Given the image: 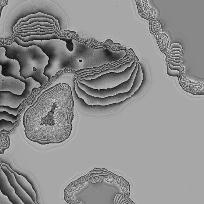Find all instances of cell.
Returning <instances> with one entry per match:
<instances>
[{
  "mask_svg": "<svg viewBox=\"0 0 204 204\" xmlns=\"http://www.w3.org/2000/svg\"><path fill=\"white\" fill-rule=\"evenodd\" d=\"M22 104H21L16 108H11L9 106L1 105V106H0V112H6L10 115H12L16 116L18 115L19 109Z\"/></svg>",
  "mask_w": 204,
  "mask_h": 204,
  "instance_id": "4fadbf2b",
  "label": "cell"
},
{
  "mask_svg": "<svg viewBox=\"0 0 204 204\" xmlns=\"http://www.w3.org/2000/svg\"><path fill=\"white\" fill-rule=\"evenodd\" d=\"M167 61V63H168V67H169L170 69L171 70H174V71H178L179 73H180L181 71V67H179V66H172L169 63L168 61L166 60Z\"/></svg>",
  "mask_w": 204,
  "mask_h": 204,
  "instance_id": "ffe728a7",
  "label": "cell"
},
{
  "mask_svg": "<svg viewBox=\"0 0 204 204\" xmlns=\"http://www.w3.org/2000/svg\"><path fill=\"white\" fill-rule=\"evenodd\" d=\"M121 197V196L120 195H119L117 197L116 201L115 204H117L118 201H119V199Z\"/></svg>",
  "mask_w": 204,
  "mask_h": 204,
  "instance_id": "4316f807",
  "label": "cell"
},
{
  "mask_svg": "<svg viewBox=\"0 0 204 204\" xmlns=\"http://www.w3.org/2000/svg\"><path fill=\"white\" fill-rule=\"evenodd\" d=\"M37 26H41V27H54V24H50V23H39V22H35V23H32V24H29V25L24 26L21 27L20 28H19L17 31L20 29H24V28H33V27H36Z\"/></svg>",
  "mask_w": 204,
  "mask_h": 204,
  "instance_id": "9a60e30c",
  "label": "cell"
},
{
  "mask_svg": "<svg viewBox=\"0 0 204 204\" xmlns=\"http://www.w3.org/2000/svg\"><path fill=\"white\" fill-rule=\"evenodd\" d=\"M39 101L43 115L41 134L37 142L46 145L64 142L71 134L74 116L71 87H53L43 93Z\"/></svg>",
  "mask_w": 204,
  "mask_h": 204,
  "instance_id": "6da1fadb",
  "label": "cell"
},
{
  "mask_svg": "<svg viewBox=\"0 0 204 204\" xmlns=\"http://www.w3.org/2000/svg\"><path fill=\"white\" fill-rule=\"evenodd\" d=\"M128 204H131V203H128Z\"/></svg>",
  "mask_w": 204,
  "mask_h": 204,
  "instance_id": "1f68e13d",
  "label": "cell"
},
{
  "mask_svg": "<svg viewBox=\"0 0 204 204\" xmlns=\"http://www.w3.org/2000/svg\"><path fill=\"white\" fill-rule=\"evenodd\" d=\"M152 28H153V30H154V32H155L156 33L157 36H158V39L159 38V34H158V32H157V31H156V30H155V28H154V21L153 20Z\"/></svg>",
  "mask_w": 204,
  "mask_h": 204,
  "instance_id": "d4e9b609",
  "label": "cell"
},
{
  "mask_svg": "<svg viewBox=\"0 0 204 204\" xmlns=\"http://www.w3.org/2000/svg\"><path fill=\"white\" fill-rule=\"evenodd\" d=\"M55 33L54 31H50V32H29L25 34H23L20 33H17L16 35H19L22 37H27L30 36H34V35H38V36H44L46 34H52Z\"/></svg>",
  "mask_w": 204,
  "mask_h": 204,
  "instance_id": "2e32d148",
  "label": "cell"
},
{
  "mask_svg": "<svg viewBox=\"0 0 204 204\" xmlns=\"http://www.w3.org/2000/svg\"><path fill=\"white\" fill-rule=\"evenodd\" d=\"M0 48H5V55L8 58L19 62L21 77L24 79L32 78L40 83L41 87L49 82L48 77L44 74L49 58L38 46L26 48L13 41L10 44L0 45Z\"/></svg>",
  "mask_w": 204,
  "mask_h": 204,
  "instance_id": "7a4b0ae2",
  "label": "cell"
},
{
  "mask_svg": "<svg viewBox=\"0 0 204 204\" xmlns=\"http://www.w3.org/2000/svg\"><path fill=\"white\" fill-rule=\"evenodd\" d=\"M129 51H131V52L132 53V54H133V55H134V57H135V59H136V62H139V59H138V58L137 56H136V54H135V53L134 51V50H132V48H130L129 50H128Z\"/></svg>",
  "mask_w": 204,
  "mask_h": 204,
  "instance_id": "7402d4cb",
  "label": "cell"
},
{
  "mask_svg": "<svg viewBox=\"0 0 204 204\" xmlns=\"http://www.w3.org/2000/svg\"><path fill=\"white\" fill-rule=\"evenodd\" d=\"M123 198H123V196H121V197H120V200H119V201H118L117 204H119L120 202L121 201L122 199H123Z\"/></svg>",
  "mask_w": 204,
  "mask_h": 204,
  "instance_id": "f1b7e54d",
  "label": "cell"
},
{
  "mask_svg": "<svg viewBox=\"0 0 204 204\" xmlns=\"http://www.w3.org/2000/svg\"><path fill=\"white\" fill-rule=\"evenodd\" d=\"M174 48L180 49V50H181V52L183 50L182 47L181 45H179V43H175L171 44V46H170V51L172 50V49Z\"/></svg>",
  "mask_w": 204,
  "mask_h": 204,
  "instance_id": "d6986e66",
  "label": "cell"
},
{
  "mask_svg": "<svg viewBox=\"0 0 204 204\" xmlns=\"http://www.w3.org/2000/svg\"><path fill=\"white\" fill-rule=\"evenodd\" d=\"M166 62H167V74L170 75V76L174 77H177L179 81V77H180V73H179L178 71H174V70L170 69L169 67H168V63H167V61H166Z\"/></svg>",
  "mask_w": 204,
  "mask_h": 204,
  "instance_id": "e0dca14e",
  "label": "cell"
},
{
  "mask_svg": "<svg viewBox=\"0 0 204 204\" xmlns=\"http://www.w3.org/2000/svg\"><path fill=\"white\" fill-rule=\"evenodd\" d=\"M32 92L24 90L21 95L14 94L9 91H0V106L18 107L32 94Z\"/></svg>",
  "mask_w": 204,
  "mask_h": 204,
  "instance_id": "8992f818",
  "label": "cell"
},
{
  "mask_svg": "<svg viewBox=\"0 0 204 204\" xmlns=\"http://www.w3.org/2000/svg\"><path fill=\"white\" fill-rule=\"evenodd\" d=\"M1 167L5 174L7 177L8 180L10 185L15 190L16 194L24 204H35L31 197L18 184L16 181L15 177L12 173L8 169L7 167L2 166L1 164Z\"/></svg>",
  "mask_w": 204,
  "mask_h": 204,
  "instance_id": "ba28073f",
  "label": "cell"
},
{
  "mask_svg": "<svg viewBox=\"0 0 204 204\" xmlns=\"http://www.w3.org/2000/svg\"><path fill=\"white\" fill-rule=\"evenodd\" d=\"M1 165L2 166H5V167H7L8 169L9 170L10 172L12 173L14 177H15L16 181L18 184L25 191L27 194L29 195L30 197L33 200L35 204H38L37 203V196H36V193H35L34 191V190L32 185L26 179V178L21 175L18 174L15 171H13L8 165L6 164H2V163H1Z\"/></svg>",
  "mask_w": 204,
  "mask_h": 204,
  "instance_id": "9c48e42d",
  "label": "cell"
},
{
  "mask_svg": "<svg viewBox=\"0 0 204 204\" xmlns=\"http://www.w3.org/2000/svg\"><path fill=\"white\" fill-rule=\"evenodd\" d=\"M169 55H179L181 56V53L177 51L174 52H172L171 53H170Z\"/></svg>",
  "mask_w": 204,
  "mask_h": 204,
  "instance_id": "cb8c5ba5",
  "label": "cell"
},
{
  "mask_svg": "<svg viewBox=\"0 0 204 204\" xmlns=\"http://www.w3.org/2000/svg\"><path fill=\"white\" fill-rule=\"evenodd\" d=\"M137 62L134 61L131 67L123 72H110L101 75L94 80H79L81 83L89 88L96 90L111 89L128 81L136 67Z\"/></svg>",
  "mask_w": 204,
  "mask_h": 204,
  "instance_id": "3957f363",
  "label": "cell"
},
{
  "mask_svg": "<svg viewBox=\"0 0 204 204\" xmlns=\"http://www.w3.org/2000/svg\"><path fill=\"white\" fill-rule=\"evenodd\" d=\"M168 61L169 63L170 64L172 65L173 66H179V67H181V64H179V63H175V62H171V61Z\"/></svg>",
  "mask_w": 204,
  "mask_h": 204,
  "instance_id": "44dd1931",
  "label": "cell"
},
{
  "mask_svg": "<svg viewBox=\"0 0 204 204\" xmlns=\"http://www.w3.org/2000/svg\"><path fill=\"white\" fill-rule=\"evenodd\" d=\"M171 57H172V58H181V56L179 55H169Z\"/></svg>",
  "mask_w": 204,
  "mask_h": 204,
  "instance_id": "484cf974",
  "label": "cell"
},
{
  "mask_svg": "<svg viewBox=\"0 0 204 204\" xmlns=\"http://www.w3.org/2000/svg\"><path fill=\"white\" fill-rule=\"evenodd\" d=\"M0 190L6 196L13 204H24L15 193V190L10 185L7 177L1 167L0 163Z\"/></svg>",
  "mask_w": 204,
  "mask_h": 204,
  "instance_id": "52a82bcc",
  "label": "cell"
},
{
  "mask_svg": "<svg viewBox=\"0 0 204 204\" xmlns=\"http://www.w3.org/2000/svg\"><path fill=\"white\" fill-rule=\"evenodd\" d=\"M119 195H120L117 194V195H116V196L115 199V200H114V204H115L116 201L117 197Z\"/></svg>",
  "mask_w": 204,
  "mask_h": 204,
  "instance_id": "f546056e",
  "label": "cell"
},
{
  "mask_svg": "<svg viewBox=\"0 0 204 204\" xmlns=\"http://www.w3.org/2000/svg\"><path fill=\"white\" fill-rule=\"evenodd\" d=\"M179 52L181 53L182 54V52L181 50H180V49H178V48H174L172 49V50H171L169 52V53H171V52Z\"/></svg>",
  "mask_w": 204,
  "mask_h": 204,
  "instance_id": "603a6c76",
  "label": "cell"
},
{
  "mask_svg": "<svg viewBox=\"0 0 204 204\" xmlns=\"http://www.w3.org/2000/svg\"><path fill=\"white\" fill-rule=\"evenodd\" d=\"M38 29H40L42 30H50V29H54V27H41L40 26H37L36 27H33L32 28H24V29H22L20 30H19V31L17 32H20V31H31L33 30Z\"/></svg>",
  "mask_w": 204,
  "mask_h": 204,
  "instance_id": "ac0fdd59",
  "label": "cell"
},
{
  "mask_svg": "<svg viewBox=\"0 0 204 204\" xmlns=\"http://www.w3.org/2000/svg\"><path fill=\"white\" fill-rule=\"evenodd\" d=\"M134 62V60L132 58H131V60L129 62H127L125 63L124 65H121L119 67H117L116 68L113 69H106L105 71H101L98 74H95L94 75H88V76L85 77L83 78H78V79L79 80H94V79L97 78L101 75L109 73L110 72H115L116 73H119L124 71L125 70L127 69L128 67H131L132 63Z\"/></svg>",
  "mask_w": 204,
  "mask_h": 204,
  "instance_id": "30bf717a",
  "label": "cell"
},
{
  "mask_svg": "<svg viewBox=\"0 0 204 204\" xmlns=\"http://www.w3.org/2000/svg\"><path fill=\"white\" fill-rule=\"evenodd\" d=\"M36 18H45L51 19V20H52L54 22V23H55V26H56L57 27H58V28H59V22H58V21L57 20V19H56L55 18H54V16H52L46 15V14L43 13H38L36 14H31V15L27 16L25 17L22 18V19H20V20H19V21L17 22V23L16 25L14 27V30L15 31V32H16V29L22 23H25V22L28 21L30 19Z\"/></svg>",
  "mask_w": 204,
  "mask_h": 204,
  "instance_id": "8fae6325",
  "label": "cell"
},
{
  "mask_svg": "<svg viewBox=\"0 0 204 204\" xmlns=\"http://www.w3.org/2000/svg\"><path fill=\"white\" fill-rule=\"evenodd\" d=\"M6 50L0 48V65L2 66L1 73L5 77H10L20 80L25 84V86L41 85L32 78L24 79L20 75V66L19 62L15 59H9L5 55Z\"/></svg>",
  "mask_w": 204,
  "mask_h": 204,
  "instance_id": "5b68a950",
  "label": "cell"
},
{
  "mask_svg": "<svg viewBox=\"0 0 204 204\" xmlns=\"http://www.w3.org/2000/svg\"><path fill=\"white\" fill-rule=\"evenodd\" d=\"M18 115L14 116L10 115L6 112H0V121L2 120L9 121L12 123H15L18 120Z\"/></svg>",
  "mask_w": 204,
  "mask_h": 204,
  "instance_id": "5bb4252c",
  "label": "cell"
},
{
  "mask_svg": "<svg viewBox=\"0 0 204 204\" xmlns=\"http://www.w3.org/2000/svg\"><path fill=\"white\" fill-rule=\"evenodd\" d=\"M162 35H163V36H166V37H167V42H168V44H169V41L168 36H167V35L166 34H165L164 33H162Z\"/></svg>",
  "mask_w": 204,
  "mask_h": 204,
  "instance_id": "83f0119b",
  "label": "cell"
},
{
  "mask_svg": "<svg viewBox=\"0 0 204 204\" xmlns=\"http://www.w3.org/2000/svg\"><path fill=\"white\" fill-rule=\"evenodd\" d=\"M138 68V64L137 62L136 67L132 72L129 80L122 83L117 86L111 88V89L101 90L92 89L84 84H81L77 80L78 85L81 89L84 91L87 94L93 96V97L101 98L112 97V96L116 95L119 93H126L130 90L133 85L134 81Z\"/></svg>",
  "mask_w": 204,
  "mask_h": 204,
  "instance_id": "277c9868",
  "label": "cell"
},
{
  "mask_svg": "<svg viewBox=\"0 0 204 204\" xmlns=\"http://www.w3.org/2000/svg\"><path fill=\"white\" fill-rule=\"evenodd\" d=\"M127 202V201H125L124 202H123V203H122V204H124L125 203H126Z\"/></svg>",
  "mask_w": 204,
  "mask_h": 204,
  "instance_id": "4dcf8cb0",
  "label": "cell"
},
{
  "mask_svg": "<svg viewBox=\"0 0 204 204\" xmlns=\"http://www.w3.org/2000/svg\"><path fill=\"white\" fill-rule=\"evenodd\" d=\"M35 22H39V23H50V24H54V25L55 26V23H54V22L51 19H47V18H34V19H30L28 21L25 22V23H22L19 26V27L16 28V32L18 30L19 28H20L21 27H23L24 26H27L29 25L32 24Z\"/></svg>",
  "mask_w": 204,
  "mask_h": 204,
  "instance_id": "7c38bea8",
  "label": "cell"
}]
</instances>
